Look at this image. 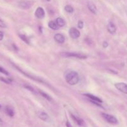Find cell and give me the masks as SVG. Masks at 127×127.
Wrapping results in <instances>:
<instances>
[{
    "mask_svg": "<svg viewBox=\"0 0 127 127\" xmlns=\"http://www.w3.org/2000/svg\"><path fill=\"white\" fill-rule=\"evenodd\" d=\"M65 80L68 84L71 86H74L78 84L79 81V76L78 73L74 71H71L67 73L65 76Z\"/></svg>",
    "mask_w": 127,
    "mask_h": 127,
    "instance_id": "6da1fadb",
    "label": "cell"
},
{
    "mask_svg": "<svg viewBox=\"0 0 127 127\" xmlns=\"http://www.w3.org/2000/svg\"><path fill=\"white\" fill-rule=\"evenodd\" d=\"M61 56L63 57H66V58H69V57H72V58H78V59H86L88 58L87 55L80 53H76V52H63L61 53Z\"/></svg>",
    "mask_w": 127,
    "mask_h": 127,
    "instance_id": "7a4b0ae2",
    "label": "cell"
},
{
    "mask_svg": "<svg viewBox=\"0 0 127 127\" xmlns=\"http://www.w3.org/2000/svg\"><path fill=\"white\" fill-rule=\"evenodd\" d=\"M102 116L107 122L110 123V124H113V125H115V124H118V120L115 117L113 116V115L105 114V113H102Z\"/></svg>",
    "mask_w": 127,
    "mask_h": 127,
    "instance_id": "3957f363",
    "label": "cell"
},
{
    "mask_svg": "<svg viewBox=\"0 0 127 127\" xmlns=\"http://www.w3.org/2000/svg\"><path fill=\"white\" fill-rule=\"evenodd\" d=\"M13 66H14L15 67V68H16V69H17V70L21 72V73H22V74H24V75H25V76H26L29 77V78L30 79H32V80H33V81H35L39 82V83H43V81L42 80V79H40V78H38V77L32 75V74H29V73H26V72L23 71H22V69H21V68H19V67L17 66H16V64H13Z\"/></svg>",
    "mask_w": 127,
    "mask_h": 127,
    "instance_id": "277c9868",
    "label": "cell"
},
{
    "mask_svg": "<svg viewBox=\"0 0 127 127\" xmlns=\"http://www.w3.org/2000/svg\"><path fill=\"white\" fill-rule=\"evenodd\" d=\"M33 2L31 1H27V0H24L19 2L18 6L22 9H29L31 8L32 6Z\"/></svg>",
    "mask_w": 127,
    "mask_h": 127,
    "instance_id": "5b68a950",
    "label": "cell"
},
{
    "mask_svg": "<svg viewBox=\"0 0 127 127\" xmlns=\"http://www.w3.org/2000/svg\"><path fill=\"white\" fill-rule=\"evenodd\" d=\"M69 33L70 37L74 39H76L80 37V32L79 31V30L74 27H71L69 30Z\"/></svg>",
    "mask_w": 127,
    "mask_h": 127,
    "instance_id": "8992f818",
    "label": "cell"
},
{
    "mask_svg": "<svg viewBox=\"0 0 127 127\" xmlns=\"http://www.w3.org/2000/svg\"><path fill=\"white\" fill-rule=\"evenodd\" d=\"M115 86L120 92L127 94V84L126 83H117L115 84Z\"/></svg>",
    "mask_w": 127,
    "mask_h": 127,
    "instance_id": "52a82bcc",
    "label": "cell"
},
{
    "mask_svg": "<svg viewBox=\"0 0 127 127\" xmlns=\"http://www.w3.org/2000/svg\"><path fill=\"white\" fill-rule=\"evenodd\" d=\"M35 16L37 18L40 19H43L45 16L44 9L42 7H38L35 11Z\"/></svg>",
    "mask_w": 127,
    "mask_h": 127,
    "instance_id": "ba28073f",
    "label": "cell"
},
{
    "mask_svg": "<svg viewBox=\"0 0 127 127\" xmlns=\"http://www.w3.org/2000/svg\"><path fill=\"white\" fill-rule=\"evenodd\" d=\"M38 118L44 122H48L50 120V117L46 112L43 111H39L37 113Z\"/></svg>",
    "mask_w": 127,
    "mask_h": 127,
    "instance_id": "9c48e42d",
    "label": "cell"
},
{
    "mask_svg": "<svg viewBox=\"0 0 127 127\" xmlns=\"http://www.w3.org/2000/svg\"><path fill=\"white\" fill-rule=\"evenodd\" d=\"M107 29L108 32L111 34H114L117 31V27L115 25V24L112 22H109V24L107 26Z\"/></svg>",
    "mask_w": 127,
    "mask_h": 127,
    "instance_id": "30bf717a",
    "label": "cell"
},
{
    "mask_svg": "<svg viewBox=\"0 0 127 127\" xmlns=\"http://www.w3.org/2000/svg\"><path fill=\"white\" fill-rule=\"evenodd\" d=\"M54 39L57 43H63L65 41V37L62 33H57V34L55 35L54 36Z\"/></svg>",
    "mask_w": 127,
    "mask_h": 127,
    "instance_id": "8fae6325",
    "label": "cell"
},
{
    "mask_svg": "<svg viewBox=\"0 0 127 127\" xmlns=\"http://www.w3.org/2000/svg\"><path fill=\"white\" fill-rule=\"evenodd\" d=\"M84 95H85V96H86L88 98H89L91 100H94V101L98 102L100 103V104L102 103V100L99 97L95 96V95H93V94H88V93L84 94Z\"/></svg>",
    "mask_w": 127,
    "mask_h": 127,
    "instance_id": "7c38bea8",
    "label": "cell"
},
{
    "mask_svg": "<svg viewBox=\"0 0 127 127\" xmlns=\"http://www.w3.org/2000/svg\"><path fill=\"white\" fill-rule=\"evenodd\" d=\"M88 7L89 9V11L94 14H97V7L94 3L93 2H88Z\"/></svg>",
    "mask_w": 127,
    "mask_h": 127,
    "instance_id": "4fadbf2b",
    "label": "cell"
},
{
    "mask_svg": "<svg viewBox=\"0 0 127 127\" xmlns=\"http://www.w3.org/2000/svg\"><path fill=\"white\" fill-rule=\"evenodd\" d=\"M71 117L73 119V120H74L78 125H79V126H83V124H84V121L78 117H76L75 115H73V114H71Z\"/></svg>",
    "mask_w": 127,
    "mask_h": 127,
    "instance_id": "5bb4252c",
    "label": "cell"
},
{
    "mask_svg": "<svg viewBox=\"0 0 127 127\" xmlns=\"http://www.w3.org/2000/svg\"><path fill=\"white\" fill-rule=\"evenodd\" d=\"M5 112H6V114H7L8 116L12 117L14 115V111L13 109L9 106H6L5 108Z\"/></svg>",
    "mask_w": 127,
    "mask_h": 127,
    "instance_id": "9a60e30c",
    "label": "cell"
},
{
    "mask_svg": "<svg viewBox=\"0 0 127 127\" xmlns=\"http://www.w3.org/2000/svg\"><path fill=\"white\" fill-rule=\"evenodd\" d=\"M38 93H39V94H40L43 97H44L45 99H46L47 100H48V101H52V97L50 95H48V94H47V93H46L45 92L43 91L42 90H38Z\"/></svg>",
    "mask_w": 127,
    "mask_h": 127,
    "instance_id": "2e32d148",
    "label": "cell"
},
{
    "mask_svg": "<svg viewBox=\"0 0 127 127\" xmlns=\"http://www.w3.org/2000/svg\"><path fill=\"white\" fill-rule=\"evenodd\" d=\"M48 27L50 29H52V30H55V31H57L59 29V26H58V24H57V22H54L53 21H50L48 22Z\"/></svg>",
    "mask_w": 127,
    "mask_h": 127,
    "instance_id": "e0dca14e",
    "label": "cell"
},
{
    "mask_svg": "<svg viewBox=\"0 0 127 127\" xmlns=\"http://www.w3.org/2000/svg\"><path fill=\"white\" fill-rule=\"evenodd\" d=\"M56 22L59 27H63L65 25V22L62 17H58L56 19Z\"/></svg>",
    "mask_w": 127,
    "mask_h": 127,
    "instance_id": "ac0fdd59",
    "label": "cell"
},
{
    "mask_svg": "<svg viewBox=\"0 0 127 127\" xmlns=\"http://www.w3.org/2000/svg\"><path fill=\"white\" fill-rule=\"evenodd\" d=\"M19 37L21 38V39L22 40H23L25 43H26L27 44H30V40L28 38V37L26 35H24V34H19Z\"/></svg>",
    "mask_w": 127,
    "mask_h": 127,
    "instance_id": "d6986e66",
    "label": "cell"
},
{
    "mask_svg": "<svg viewBox=\"0 0 127 127\" xmlns=\"http://www.w3.org/2000/svg\"><path fill=\"white\" fill-rule=\"evenodd\" d=\"M64 10L68 13H73L74 11V8L71 5H66L64 6Z\"/></svg>",
    "mask_w": 127,
    "mask_h": 127,
    "instance_id": "ffe728a7",
    "label": "cell"
},
{
    "mask_svg": "<svg viewBox=\"0 0 127 127\" xmlns=\"http://www.w3.org/2000/svg\"><path fill=\"white\" fill-rule=\"evenodd\" d=\"M0 80L2 81L4 83H6V84H11L12 81V79H10V78H3V77H1V78H0Z\"/></svg>",
    "mask_w": 127,
    "mask_h": 127,
    "instance_id": "44dd1931",
    "label": "cell"
},
{
    "mask_svg": "<svg viewBox=\"0 0 127 127\" xmlns=\"http://www.w3.org/2000/svg\"><path fill=\"white\" fill-rule=\"evenodd\" d=\"M0 73H2V74H5V75H6V76H8L9 74L8 71H6L4 68H3L2 67H1V66H0Z\"/></svg>",
    "mask_w": 127,
    "mask_h": 127,
    "instance_id": "7402d4cb",
    "label": "cell"
},
{
    "mask_svg": "<svg viewBox=\"0 0 127 127\" xmlns=\"http://www.w3.org/2000/svg\"><path fill=\"white\" fill-rule=\"evenodd\" d=\"M6 27L7 26H6V24L4 22L3 20H2L0 18V27H1V28H6Z\"/></svg>",
    "mask_w": 127,
    "mask_h": 127,
    "instance_id": "603a6c76",
    "label": "cell"
},
{
    "mask_svg": "<svg viewBox=\"0 0 127 127\" xmlns=\"http://www.w3.org/2000/svg\"><path fill=\"white\" fill-rule=\"evenodd\" d=\"M78 28L80 29H82L83 28V27H84V22H83L82 21H78Z\"/></svg>",
    "mask_w": 127,
    "mask_h": 127,
    "instance_id": "cb8c5ba5",
    "label": "cell"
},
{
    "mask_svg": "<svg viewBox=\"0 0 127 127\" xmlns=\"http://www.w3.org/2000/svg\"><path fill=\"white\" fill-rule=\"evenodd\" d=\"M24 88H26V89H28V90H29L30 91L32 92V93H35L34 89H33V88H32V87H31V86H30L25 85L24 86Z\"/></svg>",
    "mask_w": 127,
    "mask_h": 127,
    "instance_id": "d4e9b609",
    "label": "cell"
},
{
    "mask_svg": "<svg viewBox=\"0 0 127 127\" xmlns=\"http://www.w3.org/2000/svg\"><path fill=\"white\" fill-rule=\"evenodd\" d=\"M3 37H4V33L3 32L0 31V41L2 40L3 39Z\"/></svg>",
    "mask_w": 127,
    "mask_h": 127,
    "instance_id": "484cf974",
    "label": "cell"
},
{
    "mask_svg": "<svg viewBox=\"0 0 127 127\" xmlns=\"http://www.w3.org/2000/svg\"><path fill=\"white\" fill-rule=\"evenodd\" d=\"M108 45H109V43L107 42H104V43H103V47H104V48H107L108 47Z\"/></svg>",
    "mask_w": 127,
    "mask_h": 127,
    "instance_id": "4316f807",
    "label": "cell"
},
{
    "mask_svg": "<svg viewBox=\"0 0 127 127\" xmlns=\"http://www.w3.org/2000/svg\"><path fill=\"white\" fill-rule=\"evenodd\" d=\"M66 127H73L71 124L68 121H67L66 123Z\"/></svg>",
    "mask_w": 127,
    "mask_h": 127,
    "instance_id": "83f0119b",
    "label": "cell"
},
{
    "mask_svg": "<svg viewBox=\"0 0 127 127\" xmlns=\"http://www.w3.org/2000/svg\"><path fill=\"white\" fill-rule=\"evenodd\" d=\"M3 124V121H2V119L0 118V125H2Z\"/></svg>",
    "mask_w": 127,
    "mask_h": 127,
    "instance_id": "f1b7e54d",
    "label": "cell"
},
{
    "mask_svg": "<svg viewBox=\"0 0 127 127\" xmlns=\"http://www.w3.org/2000/svg\"><path fill=\"white\" fill-rule=\"evenodd\" d=\"M125 11H126V12H127V6L126 9H125Z\"/></svg>",
    "mask_w": 127,
    "mask_h": 127,
    "instance_id": "f546056e",
    "label": "cell"
},
{
    "mask_svg": "<svg viewBox=\"0 0 127 127\" xmlns=\"http://www.w3.org/2000/svg\"><path fill=\"white\" fill-rule=\"evenodd\" d=\"M1 105H0V111H1Z\"/></svg>",
    "mask_w": 127,
    "mask_h": 127,
    "instance_id": "4dcf8cb0",
    "label": "cell"
},
{
    "mask_svg": "<svg viewBox=\"0 0 127 127\" xmlns=\"http://www.w3.org/2000/svg\"><path fill=\"white\" fill-rule=\"evenodd\" d=\"M47 1H50V0H47Z\"/></svg>",
    "mask_w": 127,
    "mask_h": 127,
    "instance_id": "1f68e13d",
    "label": "cell"
}]
</instances>
